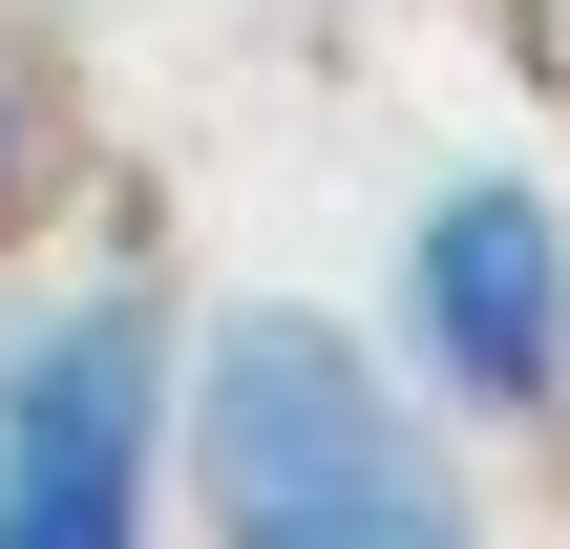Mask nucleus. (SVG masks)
Returning a JSON list of instances; mask_svg holds the SVG:
<instances>
[{"mask_svg": "<svg viewBox=\"0 0 570 549\" xmlns=\"http://www.w3.org/2000/svg\"><path fill=\"white\" fill-rule=\"evenodd\" d=\"M169 444H190V508H212L233 549H444L465 529L444 423H423V402L381 381V339H338L317 296L212 317Z\"/></svg>", "mask_w": 570, "mask_h": 549, "instance_id": "1", "label": "nucleus"}, {"mask_svg": "<svg viewBox=\"0 0 570 549\" xmlns=\"http://www.w3.org/2000/svg\"><path fill=\"white\" fill-rule=\"evenodd\" d=\"M169 317L148 296H42L0 339V549H127L148 487H169Z\"/></svg>", "mask_w": 570, "mask_h": 549, "instance_id": "2", "label": "nucleus"}, {"mask_svg": "<svg viewBox=\"0 0 570 549\" xmlns=\"http://www.w3.org/2000/svg\"><path fill=\"white\" fill-rule=\"evenodd\" d=\"M402 360L487 423H550L570 402V212L529 169H465L423 233H402Z\"/></svg>", "mask_w": 570, "mask_h": 549, "instance_id": "3", "label": "nucleus"}, {"mask_svg": "<svg viewBox=\"0 0 570 549\" xmlns=\"http://www.w3.org/2000/svg\"><path fill=\"white\" fill-rule=\"evenodd\" d=\"M0 190H21V85H0Z\"/></svg>", "mask_w": 570, "mask_h": 549, "instance_id": "4", "label": "nucleus"}]
</instances>
